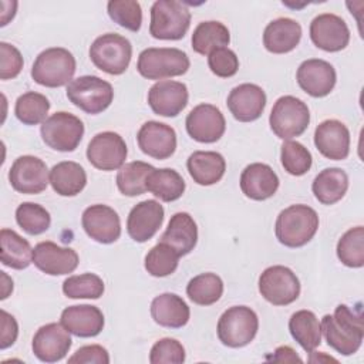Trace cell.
<instances>
[{
    "label": "cell",
    "mask_w": 364,
    "mask_h": 364,
    "mask_svg": "<svg viewBox=\"0 0 364 364\" xmlns=\"http://www.w3.org/2000/svg\"><path fill=\"white\" fill-rule=\"evenodd\" d=\"M327 344L343 355L358 351L364 337V323L360 313H354L346 304H338L334 314H326L320 323Z\"/></svg>",
    "instance_id": "obj_1"
},
{
    "label": "cell",
    "mask_w": 364,
    "mask_h": 364,
    "mask_svg": "<svg viewBox=\"0 0 364 364\" xmlns=\"http://www.w3.org/2000/svg\"><path fill=\"white\" fill-rule=\"evenodd\" d=\"M318 229L317 212L303 203L283 209L274 223L277 240L287 247H301L307 245Z\"/></svg>",
    "instance_id": "obj_2"
},
{
    "label": "cell",
    "mask_w": 364,
    "mask_h": 364,
    "mask_svg": "<svg viewBox=\"0 0 364 364\" xmlns=\"http://www.w3.org/2000/svg\"><path fill=\"white\" fill-rule=\"evenodd\" d=\"M75 67V58L67 48L50 47L36 57L31 77L43 87L57 88L73 81Z\"/></svg>",
    "instance_id": "obj_3"
},
{
    "label": "cell",
    "mask_w": 364,
    "mask_h": 364,
    "mask_svg": "<svg viewBox=\"0 0 364 364\" xmlns=\"http://www.w3.org/2000/svg\"><path fill=\"white\" fill-rule=\"evenodd\" d=\"M189 57L185 51L171 47H149L139 53L136 70L148 80L178 77L189 70Z\"/></svg>",
    "instance_id": "obj_4"
},
{
    "label": "cell",
    "mask_w": 364,
    "mask_h": 364,
    "mask_svg": "<svg viewBox=\"0 0 364 364\" xmlns=\"http://www.w3.org/2000/svg\"><path fill=\"white\" fill-rule=\"evenodd\" d=\"M191 26V11L175 0H156L151 7L149 33L158 40H181Z\"/></svg>",
    "instance_id": "obj_5"
},
{
    "label": "cell",
    "mask_w": 364,
    "mask_h": 364,
    "mask_svg": "<svg viewBox=\"0 0 364 364\" xmlns=\"http://www.w3.org/2000/svg\"><path fill=\"white\" fill-rule=\"evenodd\" d=\"M132 57V46L128 38L117 33H107L97 37L90 47L92 64L111 75L127 71Z\"/></svg>",
    "instance_id": "obj_6"
},
{
    "label": "cell",
    "mask_w": 364,
    "mask_h": 364,
    "mask_svg": "<svg viewBox=\"0 0 364 364\" xmlns=\"http://www.w3.org/2000/svg\"><path fill=\"white\" fill-rule=\"evenodd\" d=\"M269 124L276 136L291 139L301 135L310 124V111L306 102L293 95L280 97L270 112Z\"/></svg>",
    "instance_id": "obj_7"
},
{
    "label": "cell",
    "mask_w": 364,
    "mask_h": 364,
    "mask_svg": "<svg viewBox=\"0 0 364 364\" xmlns=\"http://www.w3.org/2000/svg\"><path fill=\"white\" fill-rule=\"evenodd\" d=\"M259 318L250 307L233 306L219 317L216 331L222 344L239 348L247 346L255 338Z\"/></svg>",
    "instance_id": "obj_8"
},
{
    "label": "cell",
    "mask_w": 364,
    "mask_h": 364,
    "mask_svg": "<svg viewBox=\"0 0 364 364\" xmlns=\"http://www.w3.org/2000/svg\"><path fill=\"white\" fill-rule=\"evenodd\" d=\"M67 98L84 112L95 115L111 105L114 90L108 81L97 75H82L67 85Z\"/></svg>",
    "instance_id": "obj_9"
},
{
    "label": "cell",
    "mask_w": 364,
    "mask_h": 364,
    "mask_svg": "<svg viewBox=\"0 0 364 364\" xmlns=\"http://www.w3.org/2000/svg\"><path fill=\"white\" fill-rule=\"evenodd\" d=\"M40 132L44 144L51 149L71 152L82 139L84 124L74 114L58 111L41 124Z\"/></svg>",
    "instance_id": "obj_10"
},
{
    "label": "cell",
    "mask_w": 364,
    "mask_h": 364,
    "mask_svg": "<svg viewBox=\"0 0 364 364\" xmlns=\"http://www.w3.org/2000/svg\"><path fill=\"white\" fill-rule=\"evenodd\" d=\"M259 291L273 306H287L297 300L300 282L291 269L276 264L264 269L260 274Z\"/></svg>",
    "instance_id": "obj_11"
},
{
    "label": "cell",
    "mask_w": 364,
    "mask_h": 364,
    "mask_svg": "<svg viewBox=\"0 0 364 364\" xmlns=\"http://www.w3.org/2000/svg\"><path fill=\"white\" fill-rule=\"evenodd\" d=\"M9 181L16 192L37 195L46 191L50 175L43 159L33 155H23L13 162L9 171Z\"/></svg>",
    "instance_id": "obj_12"
},
{
    "label": "cell",
    "mask_w": 364,
    "mask_h": 364,
    "mask_svg": "<svg viewBox=\"0 0 364 364\" xmlns=\"http://www.w3.org/2000/svg\"><path fill=\"white\" fill-rule=\"evenodd\" d=\"M127 144L112 131H104L92 136L87 146V159L100 171L119 169L127 159Z\"/></svg>",
    "instance_id": "obj_13"
},
{
    "label": "cell",
    "mask_w": 364,
    "mask_h": 364,
    "mask_svg": "<svg viewBox=\"0 0 364 364\" xmlns=\"http://www.w3.org/2000/svg\"><path fill=\"white\" fill-rule=\"evenodd\" d=\"M189 136L202 144H212L220 139L226 129L222 111L212 104L196 105L185 121Z\"/></svg>",
    "instance_id": "obj_14"
},
{
    "label": "cell",
    "mask_w": 364,
    "mask_h": 364,
    "mask_svg": "<svg viewBox=\"0 0 364 364\" xmlns=\"http://www.w3.org/2000/svg\"><path fill=\"white\" fill-rule=\"evenodd\" d=\"M310 38L316 47L336 53L348 46L350 30L340 16L323 13L316 16L310 23Z\"/></svg>",
    "instance_id": "obj_15"
},
{
    "label": "cell",
    "mask_w": 364,
    "mask_h": 364,
    "mask_svg": "<svg viewBox=\"0 0 364 364\" xmlns=\"http://www.w3.org/2000/svg\"><path fill=\"white\" fill-rule=\"evenodd\" d=\"M71 344L70 333L61 323H48L36 331L31 348L40 361L55 363L67 355Z\"/></svg>",
    "instance_id": "obj_16"
},
{
    "label": "cell",
    "mask_w": 364,
    "mask_h": 364,
    "mask_svg": "<svg viewBox=\"0 0 364 364\" xmlns=\"http://www.w3.org/2000/svg\"><path fill=\"white\" fill-rule=\"evenodd\" d=\"M85 233L98 243H114L121 236V220L118 213L107 205H91L81 216Z\"/></svg>",
    "instance_id": "obj_17"
},
{
    "label": "cell",
    "mask_w": 364,
    "mask_h": 364,
    "mask_svg": "<svg viewBox=\"0 0 364 364\" xmlns=\"http://www.w3.org/2000/svg\"><path fill=\"white\" fill-rule=\"evenodd\" d=\"M78 255L71 247H61L54 242H40L33 249L34 266L46 274L61 276L73 273L78 266Z\"/></svg>",
    "instance_id": "obj_18"
},
{
    "label": "cell",
    "mask_w": 364,
    "mask_h": 364,
    "mask_svg": "<svg viewBox=\"0 0 364 364\" xmlns=\"http://www.w3.org/2000/svg\"><path fill=\"white\" fill-rule=\"evenodd\" d=\"M296 80L304 92L314 98H321L333 91L337 75L330 63L320 58H310L299 65Z\"/></svg>",
    "instance_id": "obj_19"
},
{
    "label": "cell",
    "mask_w": 364,
    "mask_h": 364,
    "mask_svg": "<svg viewBox=\"0 0 364 364\" xmlns=\"http://www.w3.org/2000/svg\"><path fill=\"white\" fill-rule=\"evenodd\" d=\"M164 208L154 199L136 203L127 219V232L138 243H144L155 236L164 222Z\"/></svg>",
    "instance_id": "obj_20"
},
{
    "label": "cell",
    "mask_w": 364,
    "mask_h": 364,
    "mask_svg": "<svg viewBox=\"0 0 364 364\" xmlns=\"http://www.w3.org/2000/svg\"><path fill=\"white\" fill-rule=\"evenodd\" d=\"M188 98L186 85L172 80L158 81L148 91V104L161 117H176L186 107Z\"/></svg>",
    "instance_id": "obj_21"
},
{
    "label": "cell",
    "mask_w": 364,
    "mask_h": 364,
    "mask_svg": "<svg viewBox=\"0 0 364 364\" xmlns=\"http://www.w3.org/2000/svg\"><path fill=\"white\" fill-rule=\"evenodd\" d=\"M138 146L141 151L155 159H166L176 149V132L172 127L158 122H145L136 134Z\"/></svg>",
    "instance_id": "obj_22"
},
{
    "label": "cell",
    "mask_w": 364,
    "mask_h": 364,
    "mask_svg": "<svg viewBox=\"0 0 364 364\" xmlns=\"http://www.w3.org/2000/svg\"><path fill=\"white\" fill-rule=\"evenodd\" d=\"M226 104L235 119L240 122H252L264 111L266 94L262 87L245 82L229 92Z\"/></svg>",
    "instance_id": "obj_23"
},
{
    "label": "cell",
    "mask_w": 364,
    "mask_h": 364,
    "mask_svg": "<svg viewBox=\"0 0 364 364\" xmlns=\"http://www.w3.org/2000/svg\"><path fill=\"white\" fill-rule=\"evenodd\" d=\"M314 145L328 159H346L350 152V131L338 119H326L314 131Z\"/></svg>",
    "instance_id": "obj_24"
},
{
    "label": "cell",
    "mask_w": 364,
    "mask_h": 364,
    "mask_svg": "<svg viewBox=\"0 0 364 364\" xmlns=\"http://www.w3.org/2000/svg\"><path fill=\"white\" fill-rule=\"evenodd\" d=\"M279 188V176L266 164L255 162L247 165L240 175L242 192L253 200L272 198Z\"/></svg>",
    "instance_id": "obj_25"
},
{
    "label": "cell",
    "mask_w": 364,
    "mask_h": 364,
    "mask_svg": "<svg viewBox=\"0 0 364 364\" xmlns=\"http://www.w3.org/2000/svg\"><path fill=\"white\" fill-rule=\"evenodd\" d=\"M61 324L77 337H95L104 328V314L97 306H68L61 313Z\"/></svg>",
    "instance_id": "obj_26"
},
{
    "label": "cell",
    "mask_w": 364,
    "mask_h": 364,
    "mask_svg": "<svg viewBox=\"0 0 364 364\" xmlns=\"http://www.w3.org/2000/svg\"><path fill=\"white\" fill-rule=\"evenodd\" d=\"M301 38V26L289 17L272 20L263 31V46L273 54L290 53Z\"/></svg>",
    "instance_id": "obj_27"
},
{
    "label": "cell",
    "mask_w": 364,
    "mask_h": 364,
    "mask_svg": "<svg viewBox=\"0 0 364 364\" xmlns=\"http://www.w3.org/2000/svg\"><path fill=\"white\" fill-rule=\"evenodd\" d=\"M151 316L154 321L162 327L181 328L189 321L191 310L181 296L162 293L152 300Z\"/></svg>",
    "instance_id": "obj_28"
},
{
    "label": "cell",
    "mask_w": 364,
    "mask_h": 364,
    "mask_svg": "<svg viewBox=\"0 0 364 364\" xmlns=\"http://www.w3.org/2000/svg\"><path fill=\"white\" fill-rule=\"evenodd\" d=\"M159 242L173 247L179 256L191 253L198 242V228L193 218L186 212H178L171 216Z\"/></svg>",
    "instance_id": "obj_29"
},
{
    "label": "cell",
    "mask_w": 364,
    "mask_h": 364,
    "mask_svg": "<svg viewBox=\"0 0 364 364\" xmlns=\"http://www.w3.org/2000/svg\"><path fill=\"white\" fill-rule=\"evenodd\" d=\"M193 182L202 186H209L219 182L226 171L225 158L215 151H196L186 161Z\"/></svg>",
    "instance_id": "obj_30"
},
{
    "label": "cell",
    "mask_w": 364,
    "mask_h": 364,
    "mask_svg": "<svg viewBox=\"0 0 364 364\" xmlns=\"http://www.w3.org/2000/svg\"><path fill=\"white\" fill-rule=\"evenodd\" d=\"M50 183L61 196H75L87 185V173L84 168L73 161H63L50 171Z\"/></svg>",
    "instance_id": "obj_31"
},
{
    "label": "cell",
    "mask_w": 364,
    "mask_h": 364,
    "mask_svg": "<svg viewBox=\"0 0 364 364\" xmlns=\"http://www.w3.org/2000/svg\"><path fill=\"white\" fill-rule=\"evenodd\" d=\"M348 189V176L341 168H326L313 181L311 191L323 205L338 202Z\"/></svg>",
    "instance_id": "obj_32"
},
{
    "label": "cell",
    "mask_w": 364,
    "mask_h": 364,
    "mask_svg": "<svg viewBox=\"0 0 364 364\" xmlns=\"http://www.w3.org/2000/svg\"><path fill=\"white\" fill-rule=\"evenodd\" d=\"M1 263L7 267L23 270L33 262V249L30 243L11 229H1L0 232Z\"/></svg>",
    "instance_id": "obj_33"
},
{
    "label": "cell",
    "mask_w": 364,
    "mask_h": 364,
    "mask_svg": "<svg viewBox=\"0 0 364 364\" xmlns=\"http://www.w3.org/2000/svg\"><path fill=\"white\" fill-rule=\"evenodd\" d=\"M291 337L307 353H313L321 343V327L316 314L310 310H299L289 320Z\"/></svg>",
    "instance_id": "obj_34"
},
{
    "label": "cell",
    "mask_w": 364,
    "mask_h": 364,
    "mask_svg": "<svg viewBox=\"0 0 364 364\" xmlns=\"http://www.w3.org/2000/svg\"><path fill=\"white\" fill-rule=\"evenodd\" d=\"M183 178L171 168L154 169L146 179V191L164 202H173L185 192Z\"/></svg>",
    "instance_id": "obj_35"
},
{
    "label": "cell",
    "mask_w": 364,
    "mask_h": 364,
    "mask_svg": "<svg viewBox=\"0 0 364 364\" xmlns=\"http://www.w3.org/2000/svg\"><path fill=\"white\" fill-rule=\"evenodd\" d=\"M230 41L228 27L220 21H202L193 30L191 43L193 51L202 55H209L219 47H226Z\"/></svg>",
    "instance_id": "obj_36"
},
{
    "label": "cell",
    "mask_w": 364,
    "mask_h": 364,
    "mask_svg": "<svg viewBox=\"0 0 364 364\" xmlns=\"http://www.w3.org/2000/svg\"><path fill=\"white\" fill-rule=\"evenodd\" d=\"M155 168L142 161H134L122 165L117 173V186L125 196H138L146 192L148 175Z\"/></svg>",
    "instance_id": "obj_37"
},
{
    "label": "cell",
    "mask_w": 364,
    "mask_h": 364,
    "mask_svg": "<svg viewBox=\"0 0 364 364\" xmlns=\"http://www.w3.org/2000/svg\"><path fill=\"white\" fill-rule=\"evenodd\" d=\"M188 297L199 306H210L223 294V282L216 273H200L186 286Z\"/></svg>",
    "instance_id": "obj_38"
},
{
    "label": "cell",
    "mask_w": 364,
    "mask_h": 364,
    "mask_svg": "<svg viewBox=\"0 0 364 364\" xmlns=\"http://www.w3.org/2000/svg\"><path fill=\"white\" fill-rule=\"evenodd\" d=\"M50 109V102L46 95L28 91L21 94L14 105V114L20 122L24 125H37L44 122Z\"/></svg>",
    "instance_id": "obj_39"
},
{
    "label": "cell",
    "mask_w": 364,
    "mask_h": 364,
    "mask_svg": "<svg viewBox=\"0 0 364 364\" xmlns=\"http://www.w3.org/2000/svg\"><path fill=\"white\" fill-rule=\"evenodd\" d=\"M337 257L347 267H363L364 264V228L348 229L337 243Z\"/></svg>",
    "instance_id": "obj_40"
},
{
    "label": "cell",
    "mask_w": 364,
    "mask_h": 364,
    "mask_svg": "<svg viewBox=\"0 0 364 364\" xmlns=\"http://www.w3.org/2000/svg\"><path fill=\"white\" fill-rule=\"evenodd\" d=\"M178 252L166 243L159 242L145 256V270L154 277L172 274L179 263Z\"/></svg>",
    "instance_id": "obj_41"
},
{
    "label": "cell",
    "mask_w": 364,
    "mask_h": 364,
    "mask_svg": "<svg viewBox=\"0 0 364 364\" xmlns=\"http://www.w3.org/2000/svg\"><path fill=\"white\" fill-rule=\"evenodd\" d=\"M17 225L28 235L44 233L51 223V216L46 208L33 202H23L16 209Z\"/></svg>",
    "instance_id": "obj_42"
},
{
    "label": "cell",
    "mask_w": 364,
    "mask_h": 364,
    "mask_svg": "<svg viewBox=\"0 0 364 364\" xmlns=\"http://www.w3.org/2000/svg\"><path fill=\"white\" fill-rule=\"evenodd\" d=\"M104 289L102 279L94 273L70 276L63 283V293L70 299H100Z\"/></svg>",
    "instance_id": "obj_43"
},
{
    "label": "cell",
    "mask_w": 364,
    "mask_h": 364,
    "mask_svg": "<svg viewBox=\"0 0 364 364\" xmlns=\"http://www.w3.org/2000/svg\"><path fill=\"white\" fill-rule=\"evenodd\" d=\"M280 159L284 171L293 176L304 175L313 164L310 151L300 142L287 139L282 145Z\"/></svg>",
    "instance_id": "obj_44"
},
{
    "label": "cell",
    "mask_w": 364,
    "mask_h": 364,
    "mask_svg": "<svg viewBox=\"0 0 364 364\" xmlns=\"http://www.w3.org/2000/svg\"><path fill=\"white\" fill-rule=\"evenodd\" d=\"M109 18L118 26L138 31L142 24V9L135 0H111L107 4Z\"/></svg>",
    "instance_id": "obj_45"
},
{
    "label": "cell",
    "mask_w": 364,
    "mask_h": 364,
    "mask_svg": "<svg viewBox=\"0 0 364 364\" xmlns=\"http://www.w3.org/2000/svg\"><path fill=\"white\" fill-rule=\"evenodd\" d=\"M185 361V348L175 338H161L158 340L149 353L151 364H181Z\"/></svg>",
    "instance_id": "obj_46"
},
{
    "label": "cell",
    "mask_w": 364,
    "mask_h": 364,
    "mask_svg": "<svg viewBox=\"0 0 364 364\" xmlns=\"http://www.w3.org/2000/svg\"><path fill=\"white\" fill-rule=\"evenodd\" d=\"M208 65L215 75L220 78H229L237 73L239 58L230 48L219 47L208 55Z\"/></svg>",
    "instance_id": "obj_47"
},
{
    "label": "cell",
    "mask_w": 364,
    "mask_h": 364,
    "mask_svg": "<svg viewBox=\"0 0 364 364\" xmlns=\"http://www.w3.org/2000/svg\"><path fill=\"white\" fill-rule=\"evenodd\" d=\"M0 78L1 80H10L20 74L23 68V57L20 51L9 44L1 41L0 43Z\"/></svg>",
    "instance_id": "obj_48"
},
{
    "label": "cell",
    "mask_w": 364,
    "mask_h": 364,
    "mask_svg": "<svg viewBox=\"0 0 364 364\" xmlns=\"http://www.w3.org/2000/svg\"><path fill=\"white\" fill-rule=\"evenodd\" d=\"M68 363L74 364H108L109 363V355L108 351L98 344H91V346H84L78 348L70 358Z\"/></svg>",
    "instance_id": "obj_49"
},
{
    "label": "cell",
    "mask_w": 364,
    "mask_h": 364,
    "mask_svg": "<svg viewBox=\"0 0 364 364\" xmlns=\"http://www.w3.org/2000/svg\"><path fill=\"white\" fill-rule=\"evenodd\" d=\"M18 334V326L16 318L9 314L6 310H1V340L0 348L6 350L7 347L13 346Z\"/></svg>",
    "instance_id": "obj_50"
},
{
    "label": "cell",
    "mask_w": 364,
    "mask_h": 364,
    "mask_svg": "<svg viewBox=\"0 0 364 364\" xmlns=\"http://www.w3.org/2000/svg\"><path fill=\"white\" fill-rule=\"evenodd\" d=\"M273 361H280V363H291V361H299L301 363V358L296 354V351L291 348V347H287V346H282L279 348H276L273 357H272Z\"/></svg>",
    "instance_id": "obj_51"
},
{
    "label": "cell",
    "mask_w": 364,
    "mask_h": 364,
    "mask_svg": "<svg viewBox=\"0 0 364 364\" xmlns=\"http://www.w3.org/2000/svg\"><path fill=\"white\" fill-rule=\"evenodd\" d=\"M1 273V279H3V293H1V300H4L9 293L13 290V280L10 279L9 283H6V273L4 272H0Z\"/></svg>",
    "instance_id": "obj_52"
}]
</instances>
